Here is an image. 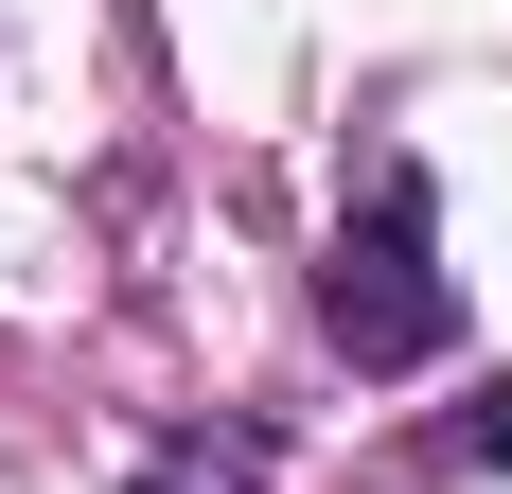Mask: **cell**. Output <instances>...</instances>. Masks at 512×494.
I'll use <instances>...</instances> for the list:
<instances>
[{
    "label": "cell",
    "mask_w": 512,
    "mask_h": 494,
    "mask_svg": "<svg viewBox=\"0 0 512 494\" xmlns=\"http://www.w3.org/2000/svg\"><path fill=\"white\" fill-rule=\"evenodd\" d=\"M142 494H265V442H248V424H195V442L142 459Z\"/></svg>",
    "instance_id": "3957f363"
},
{
    "label": "cell",
    "mask_w": 512,
    "mask_h": 494,
    "mask_svg": "<svg viewBox=\"0 0 512 494\" xmlns=\"http://www.w3.org/2000/svg\"><path fill=\"white\" fill-rule=\"evenodd\" d=\"M318 336L354 353V371H424V353L460 336V283H442V230H424L407 159L371 177V212L336 230V265H318Z\"/></svg>",
    "instance_id": "6da1fadb"
},
{
    "label": "cell",
    "mask_w": 512,
    "mask_h": 494,
    "mask_svg": "<svg viewBox=\"0 0 512 494\" xmlns=\"http://www.w3.org/2000/svg\"><path fill=\"white\" fill-rule=\"evenodd\" d=\"M407 477H512V371H495V389H460L442 424H424V442H407Z\"/></svg>",
    "instance_id": "7a4b0ae2"
}]
</instances>
